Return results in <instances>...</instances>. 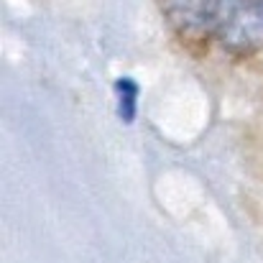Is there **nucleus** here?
I'll list each match as a JSON object with an SVG mask.
<instances>
[{
  "instance_id": "obj_1",
  "label": "nucleus",
  "mask_w": 263,
  "mask_h": 263,
  "mask_svg": "<svg viewBox=\"0 0 263 263\" xmlns=\"http://www.w3.org/2000/svg\"><path fill=\"white\" fill-rule=\"evenodd\" d=\"M215 39L233 54H251L263 46V0H228Z\"/></svg>"
},
{
  "instance_id": "obj_2",
  "label": "nucleus",
  "mask_w": 263,
  "mask_h": 263,
  "mask_svg": "<svg viewBox=\"0 0 263 263\" xmlns=\"http://www.w3.org/2000/svg\"><path fill=\"white\" fill-rule=\"evenodd\" d=\"M225 3L228 0H164L176 31L189 39L215 36Z\"/></svg>"
},
{
  "instance_id": "obj_3",
  "label": "nucleus",
  "mask_w": 263,
  "mask_h": 263,
  "mask_svg": "<svg viewBox=\"0 0 263 263\" xmlns=\"http://www.w3.org/2000/svg\"><path fill=\"white\" fill-rule=\"evenodd\" d=\"M118 112H120V118L125 120V123H130L133 118H136V105H138V87H136V82L133 80H128V77H123L118 85Z\"/></svg>"
}]
</instances>
